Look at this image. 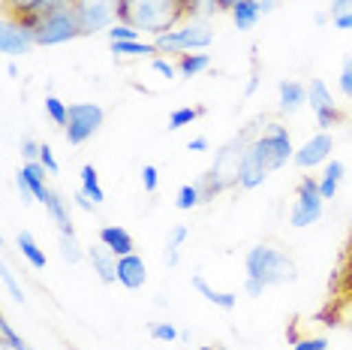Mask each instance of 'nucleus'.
I'll use <instances>...</instances> for the list:
<instances>
[{
	"mask_svg": "<svg viewBox=\"0 0 352 350\" xmlns=\"http://www.w3.org/2000/svg\"><path fill=\"white\" fill-rule=\"evenodd\" d=\"M187 19L190 15L184 0H121V6H118V21L154 37L175 30Z\"/></svg>",
	"mask_w": 352,
	"mask_h": 350,
	"instance_id": "1",
	"label": "nucleus"
},
{
	"mask_svg": "<svg viewBox=\"0 0 352 350\" xmlns=\"http://www.w3.org/2000/svg\"><path fill=\"white\" fill-rule=\"evenodd\" d=\"M247 278H256L265 287H280V284H292L298 278V266L286 251L274 245H253L244 257Z\"/></svg>",
	"mask_w": 352,
	"mask_h": 350,
	"instance_id": "2",
	"label": "nucleus"
},
{
	"mask_svg": "<svg viewBox=\"0 0 352 350\" xmlns=\"http://www.w3.org/2000/svg\"><path fill=\"white\" fill-rule=\"evenodd\" d=\"M211 43H214V30L205 25V19H187L175 30L154 37V45L160 49V54H175V58L190 52H205Z\"/></svg>",
	"mask_w": 352,
	"mask_h": 350,
	"instance_id": "3",
	"label": "nucleus"
},
{
	"mask_svg": "<svg viewBox=\"0 0 352 350\" xmlns=\"http://www.w3.org/2000/svg\"><path fill=\"white\" fill-rule=\"evenodd\" d=\"M85 37L82 25H78L76 6H54L52 12H45L36 25V39L39 45H60V43H73V39Z\"/></svg>",
	"mask_w": 352,
	"mask_h": 350,
	"instance_id": "4",
	"label": "nucleus"
},
{
	"mask_svg": "<svg viewBox=\"0 0 352 350\" xmlns=\"http://www.w3.org/2000/svg\"><path fill=\"white\" fill-rule=\"evenodd\" d=\"M253 145L262 154V161L268 163L271 172L283 169V166L295 157L292 136H289V130H286L283 124H268V130L262 133V136H253Z\"/></svg>",
	"mask_w": 352,
	"mask_h": 350,
	"instance_id": "5",
	"label": "nucleus"
},
{
	"mask_svg": "<svg viewBox=\"0 0 352 350\" xmlns=\"http://www.w3.org/2000/svg\"><path fill=\"white\" fill-rule=\"evenodd\" d=\"M106 121V112L97 103H73L69 106V118H67V127H63V136H67L69 145H85L87 139L102 127Z\"/></svg>",
	"mask_w": 352,
	"mask_h": 350,
	"instance_id": "6",
	"label": "nucleus"
},
{
	"mask_svg": "<svg viewBox=\"0 0 352 350\" xmlns=\"http://www.w3.org/2000/svg\"><path fill=\"white\" fill-rule=\"evenodd\" d=\"M322 194H319V178L314 175H304L298 181V194H295V203H292V212H289V224L295 229H304L310 224H316L322 218Z\"/></svg>",
	"mask_w": 352,
	"mask_h": 350,
	"instance_id": "7",
	"label": "nucleus"
},
{
	"mask_svg": "<svg viewBox=\"0 0 352 350\" xmlns=\"http://www.w3.org/2000/svg\"><path fill=\"white\" fill-rule=\"evenodd\" d=\"M76 15L85 37L106 34L111 25H118V6L121 0H76Z\"/></svg>",
	"mask_w": 352,
	"mask_h": 350,
	"instance_id": "8",
	"label": "nucleus"
},
{
	"mask_svg": "<svg viewBox=\"0 0 352 350\" xmlns=\"http://www.w3.org/2000/svg\"><path fill=\"white\" fill-rule=\"evenodd\" d=\"M39 39H36V28L21 21L19 15L3 12V28H0V52L6 58H25L30 49H36Z\"/></svg>",
	"mask_w": 352,
	"mask_h": 350,
	"instance_id": "9",
	"label": "nucleus"
},
{
	"mask_svg": "<svg viewBox=\"0 0 352 350\" xmlns=\"http://www.w3.org/2000/svg\"><path fill=\"white\" fill-rule=\"evenodd\" d=\"M307 106H310V112L316 115L319 130H331V127L343 118L340 109H338V103H334V94L328 91L325 79H310V85H307Z\"/></svg>",
	"mask_w": 352,
	"mask_h": 350,
	"instance_id": "10",
	"label": "nucleus"
},
{
	"mask_svg": "<svg viewBox=\"0 0 352 350\" xmlns=\"http://www.w3.org/2000/svg\"><path fill=\"white\" fill-rule=\"evenodd\" d=\"M331 151H334V136L328 130H319L304 142L301 148H295L292 163L298 166V169H316V166H325L331 161Z\"/></svg>",
	"mask_w": 352,
	"mask_h": 350,
	"instance_id": "11",
	"label": "nucleus"
},
{
	"mask_svg": "<svg viewBox=\"0 0 352 350\" xmlns=\"http://www.w3.org/2000/svg\"><path fill=\"white\" fill-rule=\"evenodd\" d=\"M45 178H49V169H45L43 163H25L15 175V187H19L21 200L25 205L30 203H45V196H49V185H45Z\"/></svg>",
	"mask_w": 352,
	"mask_h": 350,
	"instance_id": "12",
	"label": "nucleus"
},
{
	"mask_svg": "<svg viewBox=\"0 0 352 350\" xmlns=\"http://www.w3.org/2000/svg\"><path fill=\"white\" fill-rule=\"evenodd\" d=\"M268 172H271L268 163L262 161V154L256 151L253 139H250V145H247L244 157H241V166H238V187L241 190H256L259 185H265Z\"/></svg>",
	"mask_w": 352,
	"mask_h": 350,
	"instance_id": "13",
	"label": "nucleus"
},
{
	"mask_svg": "<svg viewBox=\"0 0 352 350\" xmlns=\"http://www.w3.org/2000/svg\"><path fill=\"white\" fill-rule=\"evenodd\" d=\"M87 262H91V269L97 272V278L102 284H115L118 281V257L102 242L87 248Z\"/></svg>",
	"mask_w": 352,
	"mask_h": 350,
	"instance_id": "14",
	"label": "nucleus"
},
{
	"mask_svg": "<svg viewBox=\"0 0 352 350\" xmlns=\"http://www.w3.org/2000/svg\"><path fill=\"white\" fill-rule=\"evenodd\" d=\"M145 281H148V269H145V260H142L139 254L118 257V284H121V287L139 290Z\"/></svg>",
	"mask_w": 352,
	"mask_h": 350,
	"instance_id": "15",
	"label": "nucleus"
},
{
	"mask_svg": "<svg viewBox=\"0 0 352 350\" xmlns=\"http://www.w3.org/2000/svg\"><path fill=\"white\" fill-rule=\"evenodd\" d=\"M277 94H280V112L283 115H295L301 106H307V85L304 82L283 79V82L277 85Z\"/></svg>",
	"mask_w": 352,
	"mask_h": 350,
	"instance_id": "16",
	"label": "nucleus"
},
{
	"mask_svg": "<svg viewBox=\"0 0 352 350\" xmlns=\"http://www.w3.org/2000/svg\"><path fill=\"white\" fill-rule=\"evenodd\" d=\"M45 214L52 218V224L58 227L60 236H76V227H73V218H69V205L67 200H60L58 190H49V196H45Z\"/></svg>",
	"mask_w": 352,
	"mask_h": 350,
	"instance_id": "17",
	"label": "nucleus"
},
{
	"mask_svg": "<svg viewBox=\"0 0 352 350\" xmlns=\"http://www.w3.org/2000/svg\"><path fill=\"white\" fill-rule=\"evenodd\" d=\"M100 242L106 245V248L115 254V257H126V254H135V242H133V236L126 233L124 227H118V224H106L100 229Z\"/></svg>",
	"mask_w": 352,
	"mask_h": 350,
	"instance_id": "18",
	"label": "nucleus"
},
{
	"mask_svg": "<svg viewBox=\"0 0 352 350\" xmlns=\"http://www.w3.org/2000/svg\"><path fill=\"white\" fill-rule=\"evenodd\" d=\"M343 175H346V166H343V161H328L322 166V175H319V194H322V200H334V194H338Z\"/></svg>",
	"mask_w": 352,
	"mask_h": 350,
	"instance_id": "19",
	"label": "nucleus"
},
{
	"mask_svg": "<svg viewBox=\"0 0 352 350\" xmlns=\"http://www.w3.org/2000/svg\"><path fill=\"white\" fill-rule=\"evenodd\" d=\"M193 287H196V293H202V299H205V302H211V305L223 308V311H232V308L238 305V293H223V290H214V287L205 281L202 275H193Z\"/></svg>",
	"mask_w": 352,
	"mask_h": 350,
	"instance_id": "20",
	"label": "nucleus"
},
{
	"mask_svg": "<svg viewBox=\"0 0 352 350\" xmlns=\"http://www.w3.org/2000/svg\"><path fill=\"white\" fill-rule=\"evenodd\" d=\"M229 15H232V21H235V28L247 34V30H253L262 21V6H259V0H241Z\"/></svg>",
	"mask_w": 352,
	"mask_h": 350,
	"instance_id": "21",
	"label": "nucleus"
},
{
	"mask_svg": "<svg viewBox=\"0 0 352 350\" xmlns=\"http://www.w3.org/2000/svg\"><path fill=\"white\" fill-rule=\"evenodd\" d=\"M15 245H19L21 257H25L34 269H45V251L39 248V242L34 238V233H30V229H21V233L15 236Z\"/></svg>",
	"mask_w": 352,
	"mask_h": 350,
	"instance_id": "22",
	"label": "nucleus"
},
{
	"mask_svg": "<svg viewBox=\"0 0 352 350\" xmlns=\"http://www.w3.org/2000/svg\"><path fill=\"white\" fill-rule=\"evenodd\" d=\"M111 54L118 58H157L160 49L154 43H145V39H130V43H109Z\"/></svg>",
	"mask_w": 352,
	"mask_h": 350,
	"instance_id": "23",
	"label": "nucleus"
},
{
	"mask_svg": "<svg viewBox=\"0 0 352 350\" xmlns=\"http://www.w3.org/2000/svg\"><path fill=\"white\" fill-rule=\"evenodd\" d=\"M178 76L184 79H193L199 73H205L208 67H211V54H205V52H190V54H181L178 61Z\"/></svg>",
	"mask_w": 352,
	"mask_h": 350,
	"instance_id": "24",
	"label": "nucleus"
},
{
	"mask_svg": "<svg viewBox=\"0 0 352 350\" xmlns=\"http://www.w3.org/2000/svg\"><path fill=\"white\" fill-rule=\"evenodd\" d=\"M187 236H190V227H172V233L169 238H166V248H163V260H166V266H178V260H181V245L187 242Z\"/></svg>",
	"mask_w": 352,
	"mask_h": 350,
	"instance_id": "25",
	"label": "nucleus"
},
{
	"mask_svg": "<svg viewBox=\"0 0 352 350\" xmlns=\"http://www.w3.org/2000/svg\"><path fill=\"white\" fill-rule=\"evenodd\" d=\"M78 178H82V187H78V190H85V194L91 196L97 205L106 200V194H102V185H100V175H97V169H94V163H85L82 172H78Z\"/></svg>",
	"mask_w": 352,
	"mask_h": 350,
	"instance_id": "26",
	"label": "nucleus"
},
{
	"mask_svg": "<svg viewBox=\"0 0 352 350\" xmlns=\"http://www.w3.org/2000/svg\"><path fill=\"white\" fill-rule=\"evenodd\" d=\"M208 112L205 106H181V109H175V112L169 115V130H181V127H190L196 121V118H202Z\"/></svg>",
	"mask_w": 352,
	"mask_h": 350,
	"instance_id": "27",
	"label": "nucleus"
},
{
	"mask_svg": "<svg viewBox=\"0 0 352 350\" xmlns=\"http://www.w3.org/2000/svg\"><path fill=\"white\" fill-rule=\"evenodd\" d=\"M43 109L45 115H49V121L54 127H67V118H69V106L63 103L60 97H54V94H49V97L43 100Z\"/></svg>",
	"mask_w": 352,
	"mask_h": 350,
	"instance_id": "28",
	"label": "nucleus"
},
{
	"mask_svg": "<svg viewBox=\"0 0 352 350\" xmlns=\"http://www.w3.org/2000/svg\"><path fill=\"white\" fill-rule=\"evenodd\" d=\"M196 205H202V194H199L196 181H193V185H181L178 196H175V209H178V212H190V209H196Z\"/></svg>",
	"mask_w": 352,
	"mask_h": 350,
	"instance_id": "29",
	"label": "nucleus"
},
{
	"mask_svg": "<svg viewBox=\"0 0 352 350\" xmlns=\"http://www.w3.org/2000/svg\"><path fill=\"white\" fill-rule=\"evenodd\" d=\"M60 257L69 262V266H78L82 257H87V251H82L76 236H60Z\"/></svg>",
	"mask_w": 352,
	"mask_h": 350,
	"instance_id": "30",
	"label": "nucleus"
},
{
	"mask_svg": "<svg viewBox=\"0 0 352 350\" xmlns=\"http://www.w3.org/2000/svg\"><path fill=\"white\" fill-rule=\"evenodd\" d=\"M184 3H187L190 19H208L220 12V0H184Z\"/></svg>",
	"mask_w": 352,
	"mask_h": 350,
	"instance_id": "31",
	"label": "nucleus"
},
{
	"mask_svg": "<svg viewBox=\"0 0 352 350\" xmlns=\"http://www.w3.org/2000/svg\"><path fill=\"white\" fill-rule=\"evenodd\" d=\"M0 336H3V347H6V350H34L25 338L19 336V332L12 329L10 320H0Z\"/></svg>",
	"mask_w": 352,
	"mask_h": 350,
	"instance_id": "32",
	"label": "nucleus"
},
{
	"mask_svg": "<svg viewBox=\"0 0 352 350\" xmlns=\"http://www.w3.org/2000/svg\"><path fill=\"white\" fill-rule=\"evenodd\" d=\"M148 332H151V338L166 341V344H172L175 338H181V332L175 329L169 320H154V323H148Z\"/></svg>",
	"mask_w": 352,
	"mask_h": 350,
	"instance_id": "33",
	"label": "nucleus"
},
{
	"mask_svg": "<svg viewBox=\"0 0 352 350\" xmlns=\"http://www.w3.org/2000/svg\"><path fill=\"white\" fill-rule=\"evenodd\" d=\"M109 43H130V39H142V30H135L133 25H124V21H118V25H111L106 30Z\"/></svg>",
	"mask_w": 352,
	"mask_h": 350,
	"instance_id": "34",
	"label": "nucleus"
},
{
	"mask_svg": "<svg viewBox=\"0 0 352 350\" xmlns=\"http://www.w3.org/2000/svg\"><path fill=\"white\" fill-rule=\"evenodd\" d=\"M0 281H3V287L10 290V296L19 302V305H25V290H21V284L15 281V275H12V269H10V266L0 269Z\"/></svg>",
	"mask_w": 352,
	"mask_h": 350,
	"instance_id": "35",
	"label": "nucleus"
},
{
	"mask_svg": "<svg viewBox=\"0 0 352 350\" xmlns=\"http://www.w3.org/2000/svg\"><path fill=\"white\" fill-rule=\"evenodd\" d=\"M151 67H154V73H160L163 79H178V63L163 58V54H157V58H151Z\"/></svg>",
	"mask_w": 352,
	"mask_h": 350,
	"instance_id": "36",
	"label": "nucleus"
},
{
	"mask_svg": "<svg viewBox=\"0 0 352 350\" xmlns=\"http://www.w3.org/2000/svg\"><path fill=\"white\" fill-rule=\"evenodd\" d=\"M338 88H340V94L352 103V54L346 61H343V70H340V79H338Z\"/></svg>",
	"mask_w": 352,
	"mask_h": 350,
	"instance_id": "37",
	"label": "nucleus"
},
{
	"mask_svg": "<svg viewBox=\"0 0 352 350\" xmlns=\"http://www.w3.org/2000/svg\"><path fill=\"white\" fill-rule=\"evenodd\" d=\"M39 154H43V142H36L34 136L21 139V157H25V163H36Z\"/></svg>",
	"mask_w": 352,
	"mask_h": 350,
	"instance_id": "38",
	"label": "nucleus"
},
{
	"mask_svg": "<svg viewBox=\"0 0 352 350\" xmlns=\"http://www.w3.org/2000/svg\"><path fill=\"white\" fill-rule=\"evenodd\" d=\"M160 185V169L154 163H145L142 166V187H145V194H154Z\"/></svg>",
	"mask_w": 352,
	"mask_h": 350,
	"instance_id": "39",
	"label": "nucleus"
},
{
	"mask_svg": "<svg viewBox=\"0 0 352 350\" xmlns=\"http://www.w3.org/2000/svg\"><path fill=\"white\" fill-rule=\"evenodd\" d=\"M292 350H328V338H322V336L298 338V341L292 344Z\"/></svg>",
	"mask_w": 352,
	"mask_h": 350,
	"instance_id": "40",
	"label": "nucleus"
},
{
	"mask_svg": "<svg viewBox=\"0 0 352 350\" xmlns=\"http://www.w3.org/2000/svg\"><path fill=\"white\" fill-rule=\"evenodd\" d=\"M39 163L49 169V175H58V172H60V163H58V157H54V148L45 145V142H43V154H39Z\"/></svg>",
	"mask_w": 352,
	"mask_h": 350,
	"instance_id": "41",
	"label": "nucleus"
},
{
	"mask_svg": "<svg viewBox=\"0 0 352 350\" xmlns=\"http://www.w3.org/2000/svg\"><path fill=\"white\" fill-rule=\"evenodd\" d=\"M352 10V0H331V6H328V15H331V21L338 19V15L349 12Z\"/></svg>",
	"mask_w": 352,
	"mask_h": 350,
	"instance_id": "42",
	"label": "nucleus"
},
{
	"mask_svg": "<svg viewBox=\"0 0 352 350\" xmlns=\"http://www.w3.org/2000/svg\"><path fill=\"white\" fill-rule=\"evenodd\" d=\"M244 290H247V296L259 299L262 293H265V284H262V281H256V278H247V281H244Z\"/></svg>",
	"mask_w": 352,
	"mask_h": 350,
	"instance_id": "43",
	"label": "nucleus"
},
{
	"mask_svg": "<svg viewBox=\"0 0 352 350\" xmlns=\"http://www.w3.org/2000/svg\"><path fill=\"white\" fill-rule=\"evenodd\" d=\"M73 203H76V205H78V209H82V212H94V209H97V203H94L91 196L85 194V190H78V194L73 196Z\"/></svg>",
	"mask_w": 352,
	"mask_h": 350,
	"instance_id": "44",
	"label": "nucleus"
},
{
	"mask_svg": "<svg viewBox=\"0 0 352 350\" xmlns=\"http://www.w3.org/2000/svg\"><path fill=\"white\" fill-rule=\"evenodd\" d=\"M334 28H338V30H352V10L338 15V19H334Z\"/></svg>",
	"mask_w": 352,
	"mask_h": 350,
	"instance_id": "45",
	"label": "nucleus"
},
{
	"mask_svg": "<svg viewBox=\"0 0 352 350\" xmlns=\"http://www.w3.org/2000/svg\"><path fill=\"white\" fill-rule=\"evenodd\" d=\"M208 145H211V142H208V136H196V139L187 142V151H208Z\"/></svg>",
	"mask_w": 352,
	"mask_h": 350,
	"instance_id": "46",
	"label": "nucleus"
},
{
	"mask_svg": "<svg viewBox=\"0 0 352 350\" xmlns=\"http://www.w3.org/2000/svg\"><path fill=\"white\" fill-rule=\"evenodd\" d=\"M259 6H262V15H271L283 6V0H259Z\"/></svg>",
	"mask_w": 352,
	"mask_h": 350,
	"instance_id": "47",
	"label": "nucleus"
},
{
	"mask_svg": "<svg viewBox=\"0 0 352 350\" xmlns=\"http://www.w3.org/2000/svg\"><path fill=\"white\" fill-rule=\"evenodd\" d=\"M238 3H241V0H220V12H232Z\"/></svg>",
	"mask_w": 352,
	"mask_h": 350,
	"instance_id": "48",
	"label": "nucleus"
},
{
	"mask_svg": "<svg viewBox=\"0 0 352 350\" xmlns=\"http://www.w3.org/2000/svg\"><path fill=\"white\" fill-rule=\"evenodd\" d=\"M256 85H259V76L253 73V76H250V82H247V97H250V94L256 91Z\"/></svg>",
	"mask_w": 352,
	"mask_h": 350,
	"instance_id": "49",
	"label": "nucleus"
},
{
	"mask_svg": "<svg viewBox=\"0 0 352 350\" xmlns=\"http://www.w3.org/2000/svg\"><path fill=\"white\" fill-rule=\"evenodd\" d=\"M328 19H331V15H325V12H319V15H316V25H328Z\"/></svg>",
	"mask_w": 352,
	"mask_h": 350,
	"instance_id": "50",
	"label": "nucleus"
},
{
	"mask_svg": "<svg viewBox=\"0 0 352 350\" xmlns=\"http://www.w3.org/2000/svg\"><path fill=\"white\" fill-rule=\"evenodd\" d=\"M21 3V0H3V6H6V10H15V6H19Z\"/></svg>",
	"mask_w": 352,
	"mask_h": 350,
	"instance_id": "51",
	"label": "nucleus"
},
{
	"mask_svg": "<svg viewBox=\"0 0 352 350\" xmlns=\"http://www.w3.org/2000/svg\"><path fill=\"white\" fill-rule=\"evenodd\" d=\"M199 350H226V347H217V344H205V347H199Z\"/></svg>",
	"mask_w": 352,
	"mask_h": 350,
	"instance_id": "52",
	"label": "nucleus"
},
{
	"mask_svg": "<svg viewBox=\"0 0 352 350\" xmlns=\"http://www.w3.org/2000/svg\"><path fill=\"white\" fill-rule=\"evenodd\" d=\"M58 3H60V6H73L76 0H58Z\"/></svg>",
	"mask_w": 352,
	"mask_h": 350,
	"instance_id": "53",
	"label": "nucleus"
},
{
	"mask_svg": "<svg viewBox=\"0 0 352 350\" xmlns=\"http://www.w3.org/2000/svg\"><path fill=\"white\" fill-rule=\"evenodd\" d=\"M349 287H352V272H349Z\"/></svg>",
	"mask_w": 352,
	"mask_h": 350,
	"instance_id": "54",
	"label": "nucleus"
}]
</instances>
